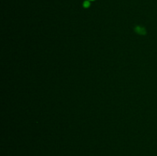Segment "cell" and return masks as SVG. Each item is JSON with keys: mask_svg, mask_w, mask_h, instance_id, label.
<instances>
[{"mask_svg": "<svg viewBox=\"0 0 157 156\" xmlns=\"http://www.w3.org/2000/svg\"><path fill=\"white\" fill-rule=\"evenodd\" d=\"M89 5H90L89 2H87H87H84V7H86V8L88 7Z\"/></svg>", "mask_w": 157, "mask_h": 156, "instance_id": "cell-1", "label": "cell"}]
</instances>
